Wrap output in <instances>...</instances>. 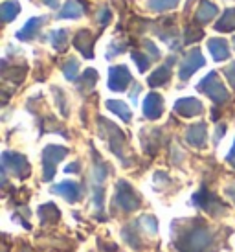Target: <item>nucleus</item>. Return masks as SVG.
I'll return each mask as SVG.
<instances>
[{"instance_id":"f257e3e1","label":"nucleus","mask_w":235,"mask_h":252,"mask_svg":"<svg viewBox=\"0 0 235 252\" xmlns=\"http://www.w3.org/2000/svg\"><path fill=\"white\" fill-rule=\"evenodd\" d=\"M213 241L215 236L209 230V226L199 224V226H191L187 230L180 232L175 245L180 252H207V247L213 245Z\"/></svg>"},{"instance_id":"f03ea898","label":"nucleus","mask_w":235,"mask_h":252,"mask_svg":"<svg viewBox=\"0 0 235 252\" xmlns=\"http://www.w3.org/2000/svg\"><path fill=\"white\" fill-rule=\"evenodd\" d=\"M66 155H68V149L62 146L50 144V146L44 147V151H42V179H44V181L48 182L54 179L57 164H59Z\"/></svg>"},{"instance_id":"7ed1b4c3","label":"nucleus","mask_w":235,"mask_h":252,"mask_svg":"<svg viewBox=\"0 0 235 252\" xmlns=\"http://www.w3.org/2000/svg\"><path fill=\"white\" fill-rule=\"evenodd\" d=\"M197 89H199L201 92H204L209 99H213L215 103H226L230 98L228 91H226V87L221 83V79H219V76H217V72H209L201 83H199Z\"/></svg>"},{"instance_id":"20e7f679","label":"nucleus","mask_w":235,"mask_h":252,"mask_svg":"<svg viewBox=\"0 0 235 252\" xmlns=\"http://www.w3.org/2000/svg\"><path fill=\"white\" fill-rule=\"evenodd\" d=\"M114 204L119 210L123 212H134L140 208V197L136 191L131 188V184L125 181H119L116 184V197H114Z\"/></svg>"},{"instance_id":"39448f33","label":"nucleus","mask_w":235,"mask_h":252,"mask_svg":"<svg viewBox=\"0 0 235 252\" xmlns=\"http://www.w3.org/2000/svg\"><path fill=\"white\" fill-rule=\"evenodd\" d=\"M2 168H4V171H11L19 179H26L31 173V168H29V162L26 160V157L19 153H9V151L2 155Z\"/></svg>"},{"instance_id":"423d86ee","label":"nucleus","mask_w":235,"mask_h":252,"mask_svg":"<svg viewBox=\"0 0 235 252\" xmlns=\"http://www.w3.org/2000/svg\"><path fill=\"white\" fill-rule=\"evenodd\" d=\"M105 177H107V169H105L103 162L96 160L94 162V168H92V175H90V181H92V201H94V206H96V208H101V206H103Z\"/></svg>"},{"instance_id":"0eeeda50","label":"nucleus","mask_w":235,"mask_h":252,"mask_svg":"<svg viewBox=\"0 0 235 252\" xmlns=\"http://www.w3.org/2000/svg\"><path fill=\"white\" fill-rule=\"evenodd\" d=\"M193 204L195 206H201L202 210L207 212V214H211V216H219V214H224L226 208H224V204L213 195V193H209L207 189H201L199 193H195L193 195Z\"/></svg>"},{"instance_id":"6e6552de","label":"nucleus","mask_w":235,"mask_h":252,"mask_svg":"<svg viewBox=\"0 0 235 252\" xmlns=\"http://www.w3.org/2000/svg\"><path fill=\"white\" fill-rule=\"evenodd\" d=\"M204 64H206V59L202 57L201 50H199V48L191 50V52H189V54L184 57L182 64H180L178 77L182 79V81H186V79H189V77L193 76L195 72L199 70L201 66H204Z\"/></svg>"},{"instance_id":"1a4fd4ad","label":"nucleus","mask_w":235,"mask_h":252,"mask_svg":"<svg viewBox=\"0 0 235 252\" xmlns=\"http://www.w3.org/2000/svg\"><path fill=\"white\" fill-rule=\"evenodd\" d=\"M99 122H101V124L107 127V131L111 133V134H105V138H107V142H109V147L112 149V153L116 155V157H119L123 164H127V162H125V155H123V147H125L123 133H121L114 124L107 122V120H99Z\"/></svg>"},{"instance_id":"9d476101","label":"nucleus","mask_w":235,"mask_h":252,"mask_svg":"<svg viewBox=\"0 0 235 252\" xmlns=\"http://www.w3.org/2000/svg\"><path fill=\"white\" fill-rule=\"evenodd\" d=\"M131 81H132V76L125 64L112 66L111 72H109V89L114 92H123Z\"/></svg>"},{"instance_id":"9b49d317","label":"nucleus","mask_w":235,"mask_h":252,"mask_svg":"<svg viewBox=\"0 0 235 252\" xmlns=\"http://www.w3.org/2000/svg\"><path fill=\"white\" fill-rule=\"evenodd\" d=\"M52 191H54V193H59L61 197H64L68 203H76V201H79L81 195H83V188L74 181L59 182V184H56V186L52 188Z\"/></svg>"},{"instance_id":"f8f14e48","label":"nucleus","mask_w":235,"mask_h":252,"mask_svg":"<svg viewBox=\"0 0 235 252\" xmlns=\"http://www.w3.org/2000/svg\"><path fill=\"white\" fill-rule=\"evenodd\" d=\"M202 111H204V107L197 98H180L175 103V112H178L180 116H186V118L199 116Z\"/></svg>"},{"instance_id":"ddd939ff","label":"nucleus","mask_w":235,"mask_h":252,"mask_svg":"<svg viewBox=\"0 0 235 252\" xmlns=\"http://www.w3.org/2000/svg\"><path fill=\"white\" fill-rule=\"evenodd\" d=\"M162 112H164V99H162V96L156 94V92L147 94L146 101H144V114H146V118L156 120L162 116Z\"/></svg>"},{"instance_id":"4468645a","label":"nucleus","mask_w":235,"mask_h":252,"mask_svg":"<svg viewBox=\"0 0 235 252\" xmlns=\"http://www.w3.org/2000/svg\"><path fill=\"white\" fill-rule=\"evenodd\" d=\"M74 46H76L87 59H92V57H94V50H92L94 41H92V33H90L88 30L77 32V35L74 37Z\"/></svg>"},{"instance_id":"2eb2a0df","label":"nucleus","mask_w":235,"mask_h":252,"mask_svg":"<svg viewBox=\"0 0 235 252\" xmlns=\"http://www.w3.org/2000/svg\"><path fill=\"white\" fill-rule=\"evenodd\" d=\"M42 24H46V17L29 19V21L24 24V28L17 33V39H21V41H31V39H35L37 33H39V30L42 28Z\"/></svg>"},{"instance_id":"dca6fc26","label":"nucleus","mask_w":235,"mask_h":252,"mask_svg":"<svg viewBox=\"0 0 235 252\" xmlns=\"http://www.w3.org/2000/svg\"><path fill=\"white\" fill-rule=\"evenodd\" d=\"M206 124H195V126H191L189 129H187L186 133V140L189 146L193 147H204V144H206Z\"/></svg>"},{"instance_id":"f3484780","label":"nucleus","mask_w":235,"mask_h":252,"mask_svg":"<svg viewBox=\"0 0 235 252\" xmlns=\"http://www.w3.org/2000/svg\"><path fill=\"white\" fill-rule=\"evenodd\" d=\"M217 13H219V7L211 4L209 0H202L197 7V11H195V22L197 24H207Z\"/></svg>"},{"instance_id":"a211bd4d","label":"nucleus","mask_w":235,"mask_h":252,"mask_svg":"<svg viewBox=\"0 0 235 252\" xmlns=\"http://www.w3.org/2000/svg\"><path fill=\"white\" fill-rule=\"evenodd\" d=\"M207 48H209L215 61H226L230 57L228 42L224 41V39H209L207 41Z\"/></svg>"},{"instance_id":"6ab92c4d","label":"nucleus","mask_w":235,"mask_h":252,"mask_svg":"<svg viewBox=\"0 0 235 252\" xmlns=\"http://www.w3.org/2000/svg\"><path fill=\"white\" fill-rule=\"evenodd\" d=\"M169 66H171V64L166 63L152 72L151 76H149V79H147L149 87H160V85H166L167 81L171 79V70H169Z\"/></svg>"},{"instance_id":"aec40b11","label":"nucleus","mask_w":235,"mask_h":252,"mask_svg":"<svg viewBox=\"0 0 235 252\" xmlns=\"http://www.w3.org/2000/svg\"><path fill=\"white\" fill-rule=\"evenodd\" d=\"M83 13H85L83 6H81L77 0H68L56 17L57 19H79Z\"/></svg>"},{"instance_id":"412c9836","label":"nucleus","mask_w":235,"mask_h":252,"mask_svg":"<svg viewBox=\"0 0 235 252\" xmlns=\"http://www.w3.org/2000/svg\"><path fill=\"white\" fill-rule=\"evenodd\" d=\"M39 216H41L42 223L48 224V223H56V221H59L61 212L57 210V206L54 203H46L39 208Z\"/></svg>"},{"instance_id":"4be33fe9","label":"nucleus","mask_w":235,"mask_h":252,"mask_svg":"<svg viewBox=\"0 0 235 252\" xmlns=\"http://www.w3.org/2000/svg\"><path fill=\"white\" fill-rule=\"evenodd\" d=\"M19 13H21V4H19V2H15V0H6V2H2V6H0V15H2V21L4 22H11Z\"/></svg>"},{"instance_id":"5701e85b","label":"nucleus","mask_w":235,"mask_h":252,"mask_svg":"<svg viewBox=\"0 0 235 252\" xmlns=\"http://www.w3.org/2000/svg\"><path fill=\"white\" fill-rule=\"evenodd\" d=\"M215 30L217 32H232V30H235V7H230L222 13V17L215 24Z\"/></svg>"},{"instance_id":"b1692460","label":"nucleus","mask_w":235,"mask_h":252,"mask_svg":"<svg viewBox=\"0 0 235 252\" xmlns=\"http://www.w3.org/2000/svg\"><path fill=\"white\" fill-rule=\"evenodd\" d=\"M107 109L112 111L114 114H118L123 122H131V109L125 105L123 101H119V99H109L107 101Z\"/></svg>"},{"instance_id":"393cba45","label":"nucleus","mask_w":235,"mask_h":252,"mask_svg":"<svg viewBox=\"0 0 235 252\" xmlns=\"http://www.w3.org/2000/svg\"><path fill=\"white\" fill-rule=\"evenodd\" d=\"M48 39L52 41V46L59 52L66 48V44H68V30H54V32H50Z\"/></svg>"},{"instance_id":"a878e982","label":"nucleus","mask_w":235,"mask_h":252,"mask_svg":"<svg viewBox=\"0 0 235 252\" xmlns=\"http://www.w3.org/2000/svg\"><path fill=\"white\" fill-rule=\"evenodd\" d=\"M180 0H147V7L152 11H166V9H173L176 7Z\"/></svg>"},{"instance_id":"bb28decb","label":"nucleus","mask_w":235,"mask_h":252,"mask_svg":"<svg viewBox=\"0 0 235 252\" xmlns=\"http://www.w3.org/2000/svg\"><path fill=\"white\" fill-rule=\"evenodd\" d=\"M96 81H97V72L94 70V68H88V70L85 72L83 77H81L77 83H79V89H81V91H85V89H88V91H90V89L94 87V83H96Z\"/></svg>"},{"instance_id":"cd10ccee","label":"nucleus","mask_w":235,"mask_h":252,"mask_svg":"<svg viewBox=\"0 0 235 252\" xmlns=\"http://www.w3.org/2000/svg\"><path fill=\"white\" fill-rule=\"evenodd\" d=\"M77 70H79V63H77V59H74V57H70L68 61L62 64V74L70 81H74L77 77Z\"/></svg>"},{"instance_id":"c85d7f7f","label":"nucleus","mask_w":235,"mask_h":252,"mask_svg":"<svg viewBox=\"0 0 235 252\" xmlns=\"http://www.w3.org/2000/svg\"><path fill=\"white\" fill-rule=\"evenodd\" d=\"M202 37H204V32H202L199 26H189L186 32V37H184V42H186V44H191V42L201 41Z\"/></svg>"},{"instance_id":"c756f323","label":"nucleus","mask_w":235,"mask_h":252,"mask_svg":"<svg viewBox=\"0 0 235 252\" xmlns=\"http://www.w3.org/2000/svg\"><path fill=\"white\" fill-rule=\"evenodd\" d=\"M131 57H132V61L138 64V70L142 72V74H144V72H147L149 64H151V59H147V56L140 54V52H132Z\"/></svg>"},{"instance_id":"7c9ffc66","label":"nucleus","mask_w":235,"mask_h":252,"mask_svg":"<svg viewBox=\"0 0 235 252\" xmlns=\"http://www.w3.org/2000/svg\"><path fill=\"white\" fill-rule=\"evenodd\" d=\"M140 223L146 226V230H149V234H156V230H158V223L152 216H144L140 219Z\"/></svg>"},{"instance_id":"2f4dec72","label":"nucleus","mask_w":235,"mask_h":252,"mask_svg":"<svg viewBox=\"0 0 235 252\" xmlns=\"http://www.w3.org/2000/svg\"><path fill=\"white\" fill-rule=\"evenodd\" d=\"M224 76L228 77L230 85L235 89V63H230L226 68H224Z\"/></svg>"},{"instance_id":"473e14b6","label":"nucleus","mask_w":235,"mask_h":252,"mask_svg":"<svg viewBox=\"0 0 235 252\" xmlns=\"http://www.w3.org/2000/svg\"><path fill=\"white\" fill-rule=\"evenodd\" d=\"M144 46H146V50L149 52V54H151L152 59H158L160 52H158V48L154 46V42H152V41H146V42H144Z\"/></svg>"},{"instance_id":"72a5a7b5","label":"nucleus","mask_w":235,"mask_h":252,"mask_svg":"<svg viewBox=\"0 0 235 252\" xmlns=\"http://www.w3.org/2000/svg\"><path fill=\"white\" fill-rule=\"evenodd\" d=\"M111 17H112V13L107 9V7H105V9H101V13H99V24L105 28V26L111 22Z\"/></svg>"},{"instance_id":"f704fd0d","label":"nucleus","mask_w":235,"mask_h":252,"mask_svg":"<svg viewBox=\"0 0 235 252\" xmlns=\"http://www.w3.org/2000/svg\"><path fill=\"white\" fill-rule=\"evenodd\" d=\"M224 133H226V126L224 124H221V126L217 127V131H215V144H219V140H221L222 136H224Z\"/></svg>"},{"instance_id":"c9c22d12","label":"nucleus","mask_w":235,"mask_h":252,"mask_svg":"<svg viewBox=\"0 0 235 252\" xmlns=\"http://www.w3.org/2000/svg\"><path fill=\"white\" fill-rule=\"evenodd\" d=\"M140 91H142V87H140L138 83H134V91L131 92V99H132V103H136L138 101V94Z\"/></svg>"},{"instance_id":"e433bc0d","label":"nucleus","mask_w":235,"mask_h":252,"mask_svg":"<svg viewBox=\"0 0 235 252\" xmlns=\"http://www.w3.org/2000/svg\"><path fill=\"white\" fill-rule=\"evenodd\" d=\"M79 168H81V166H79V162H74V164H68V166L64 168V171H66V173H77Z\"/></svg>"},{"instance_id":"4c0bfd02","label":"nucleus","mask_w":235,"mask_h":252,"mask_svg":"<svg viewBox=\"0 0 235 252\" xmlns=\"http://www.w3.org/2000/svg\"><path fill=\"white\" fill-rule=\"evenodd\" d=\"M226 160H228V164H232L235 168V142H234V146H232V151H230L228 157H226Z\"/></svg>"},{"instance_id":"58836bf2","label":"nucleus","mask_w":235,"mask_h":252,"mask_svg":"<svg viewBox=\"0 0 235 252\" xmlns=\"http://www.w3.org/2000/svg\"><path fill=\"white\" fill-rule=\"evenodd\" d=\"M226 193H228V195L234 199V203H235V186H230V188L226 189Z\"/></svg>"},{"instance_id":"ea45409f","label":"nucleus","mask_w":235,"mask_h":252,"mask_svg":"<svg viewBox=\"0 0 235 252\" xmlns=\"http://www.w3.org/2000/svg\"><path fill=\"white\" fill-rule=\"evenodd\" d=\"M46 6H50V7H57V0H42Z\"/></svg>"},{"instance_id":"a19ab883","label":"nucleus","mask_w":235,"mask_h":252,"mask_svg":"<svg viewBox=\"0 0 235 252\" xmlns=\"http://www.w3.org/2000/svg\"><path fill=\"white\" fill-rule=\"evenodd\" d=\"M234 48H235V37H234Z\"/></svg>"}]
</instances>
